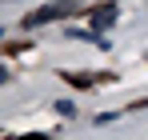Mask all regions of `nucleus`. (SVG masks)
I'll return each instance as SVG.
<instances>
[{
  "instance_id": "obj_1",
  "label": "nucleus",
  "mask_w": 148,
  "mask_h": 140,
  "mask_svg": "<svg viewBox=\"0 0 148 140\" xmlns=\"http://www.w3.org/2000/svg\"><path fill=\"white\" fill-rule=\"evenodd\" d=\"M76 8V0H52V4H44V8H36V12H28L24 20V28H40V24H52V20H64V16H72Z\"/></svg>"
},
{
  "instance_id": "obj_2",
  "label": "nucleus",
  "mask_w": 148,
  "mask_h": 140,
  "mask_svg": "<svg viewBox=\"0 0 148 140\" xmlns=\"http://www.w3.org/2000/svg\"><path fill=\"white\" fill-rule=\"evenodd\" d=\"M112 24H116V4H100L96 12H92V32H100V36H104Z\"/></svg>"
},
{
  "instance_id": "obj_3",
  "label": "nucleus",
  "mask_w": 148,
  "mask_h": 140,
  "mask_svg": "<svg viewBox=\"0 0 148 140\" xmlns=\"http://www.w3.org/2000/svg\"><path fill=\"white\" fill-rule=\"evenodd\" d=\"M52 108H56V116H64V120H72V116H76V104H72V100H56Z\"/></svg>"
}]
</instances>
